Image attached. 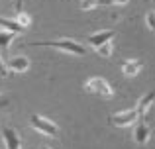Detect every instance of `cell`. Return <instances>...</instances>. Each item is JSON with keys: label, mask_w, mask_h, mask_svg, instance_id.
<instances>
[{"label": "cell", "mask_w": 155, "mask_h": 149, "mask_svg": "<svg viewBox=\"0 0 155 149\" xmlns=\"http://www.w3.org/2000/svg\"><path fill=\"white\" fill-rule=\"evenodd\" d=\"M26 45H30V47H51L55 51H63V53L77 55V57H83L87 53V47L83 43L75 41V39H69V37L55 39V41H28Z\"/></svg>", "instance_id": "6da1fadb"}, {"label": "cell", "mask_w": 155, "mask_h": 149, "mask_svg": "<svg viewBox=\"0 0 155 149\" xmlns=\"http://www.w3.org/2000/svg\"><path fill=\"white\" fill-rule=\"evenodd\" d=\"M84 90L88 94H96V96H102V98H110L114 94L110 83H106L102 76H92V79L84 80Z\"/></svg>", "instance_id": "7a4b0ae2"}, {"label": "cell", "mask_w": 155, "mask_h": 149, "mask_svg": "<svg viewBox=\"0 0 155 149\" xmlns=\"http://www.w3.org/2000/svg\"><path fill=\"white\" fill-rule=\"evenodd\" d=\"M30 124H31V128H34L35 131L47 135V138H57V135H59V126L53 124L51 120L39 116V114H31L30 116Z\"/></svg>", "instance_id": "3957f363"}, {"label": "cell", "mask_w": 155, "mask_h": 149, "mask_svg": "<svg viewBox=\"0 0 155 149\" xmlns=\"http://www.w3.org/2000/svg\"><path fill=\"white\" fill-rule=\"evenodd\" d=\"M108 120H110V124L116 126V128H128L137 120V112H136V108H134V110H126V112H116V114H112Z\"/></svg>", "instance_id": "277c9868"}, {"label": "cell", "mask_w": 155, "mask_h": 149, "mask_svg": "<svg viewBox=\"0 0 155 149\" xmlns=\"http://www.w3.org/2000/svg\"><path fill=\"white\" fill-rule=\"evenodd\" d=\"M151 138V128L145 124V118H137V124L134 128V141L137 145H145Z\"/></svg>", "instance_id": "5b68a950"}, {"label": "cell", "mask_w": 155, "mask_h": 149, "mask_svg": "<svg viewBox=\"0 0 155 149\" xmlns=\"http://www.w3.org/2000/svg\"><path fill=\"white\" fill-rule=\"evenodd\" d=\"M2 138H4V145L6 149H20L22 147V141H20V135L14 128L4 126L2 128Z\"/></svg>", "instance_id": "8992f818"}, {"label": "cell", "mask_w": 155, "mask_h": 149, "mask_svg": "<svg viewBox=\"0 0 155 149\" xmlns=\"http://www.w3.org/2000/svg\"><path fill=\"white\" fill-rule=\"evenodd\" d=\"M114 35H116V31H114V30H102V31H96V34H91L87 41H88V45H91V47H98V45H102V43L112 41Z\"/></svg>", "instance_id": "52a82bcc"}, {"label": "cell", "mask_w": 155, "mask_h": 149, "mask_svg": "<svg viewBox=\"0 0 155 149\" xmlns=\"http://www.w3.org/2000/svg\"><path fill=\"white\" fill-rule=\"evenodd\" d=\"M6 69H10L12 73H26L30 69V59L26 55H16V57H10L8 59V65Z\"/></svg>", "instance_id": "ba28073f"}, {"label": "cell", "mask_w": 155, "mask_h": 149, "mask_svg": "<svg viewBox=\"0 0 155 149\" xmlns=\"http://www.w3.org/2000/svg\"><path fill=\"white\" fill-rule=\"evenodd\" d=\"M153 102H155V90H151V92H147V94L141 96L140 102H137V106H136L137 118H145V114H147V110L153 106Z\"/></svg>", "instance_id": "9c48e42d"}, {"label": "cell", "mask_w": 155, "mask_h": 149, "mask_svg": "<svg viewBox=\"0 0 155 149\" xmlns=\"http://www.w3.org/2000/svg\"><path fill=\"white\" fill-rule=\"evenodd\" d=\"M120 67H122V73L126 76H136L143 69V61H140V59H126Z\"/></svg>", "instance_id": "30bf717a"}, {"label": "cell", "mask_w": 155, "mask_h": 149, "mask_svg": "<svg viewBox=\"0 0 155 149\" xmlns=\"http://www.w3.org/2000/svg\"><path fill=\"white\" fill-rule=\"evenodd\" d=\"M0 30H6V31H12V34H22L26 28H22L16 20H8V18H0Z\"/></svg>", "instance_id": "8fae6325"}, {"label": "cell", "mask_w": 155, "mask_h": 149, "mask_svg": "<svg viewBox=\"0 0 155 149\" xmlns=\"http://www.w3.org/2000/svg\"><path fill=\"white\" fill-rule=\"evenodd\" d=\"M14 37H16V34H12V31H6V30H0V51L8 49V45L14 41Z\"/></svg>", "instance_id": "7c38bea8"}, {"label": "cell", "mask_w": 155, "mask_h": 149, "mask_svg": "<svg viewBox=\"0 0 155 149\" xmlns=\"http://www.w3.org/2000/svg\"><path fill=\"white\" fill-rule=\"evenodd\" d=\"M106 0H81V10L83 12H88V10H94L96 6H104Z\"/></svg>", "instance_id": "4fadbf2b"}, {"label": "cell", "mask_w": 155, "mask_h": 149, "mask_svg": "<svg viewBox=\"0 0 155 149\" xmlns=\"http://www.w3.org/2000/svg\"><path fill=\"white\" fill-rule=\"evenodd\" d=\"M94 49H96V53H98L100 57L108 59L110 55H112V51H114V45H112V41H108V43H102V45L94 47Z\"/></svg>", "instance_id": "5bb4252c"}, {"label": "cell", "mask_w": 155, "mask_h": 149, "mask_svg": "<svg viewBox=\"0 0 155 149\" xmlns=\"http://www.w3.org/2000/svg\"><path fill=\"white\" fill-rule=\"evenodd\" d=\"M16 22H18L22 28H30L31 26V18L26 14V12H22V10L16 12Z\"/></svg>", "instance_id": "9a60e30c"}, {"label": "cell", "mask_w": 155, "mask_h": 149, "mask_svg": "<svg viewBox=\"0 0 155 149\" xmlns=\"http://www.w3.org/2000/svg\"><path fill=\"white\" fill-rule=\"evenodd\" d=\"M145 24H147V28L151 31H155V10H149L145 14Z\"/></svg>", "instance_id": "2e32d148"}, {"label": "cell", "mask_w": 155, "mask_h": 149, "mask_svg": "<svg viewBox=\"0 0 155 149\" xmlns=\"http://www.w3.org/2000/svg\"><path fill=\"white\" fill-rule=\"evenodd\" d=\"M10 106V98H8L6 94H0V110H4V108Z\"/></svg>", "instance_id": "e0dca14e"}, {"label": "cell", "mask_w": 155, "mask_h": 149, "mask_svg": "<svg viewBox=\"0 0 155 149\" xmlns=\"http://www.w3.org/2000/svg\"><path fill=\"white\" fill-rule=\"evenodd\" d=\"M0 76H8V69H6V65H4L2 57H0Z\"/></svg>", "instance_id": "ac0fdd59"}, {"label": "cell", "mask_w": 155, "mask_h": 149, "mask_svg": "<svg viewBox=\"0 0 155 149\" xmlns=\"http://www.w3.org/2000/svg\"><path fill=\"white\" fill-rule=\"evenodd\" d=\"M130 0H106V4H116V6H124V4H128Z\"/></svg>", "instance_id": "d6986e66"}]
</instances>
